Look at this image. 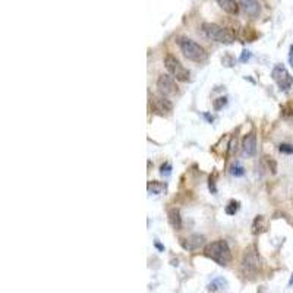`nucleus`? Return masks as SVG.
I'll return each mask as SVG.
<instances>
[{
  "label": "nucleus",
  "instance_id": "obj_7",
  "mask_svg": "<svg viewBox=\"0 0 293 293\" xmlns=\"http://www.w3.org/2000/svg\"><path fill=\"white\" fill-rule=\"evenodd\" d=\"M157 88L158 91L161 93V95L164 97H169L173 94L178 93V85H176V79L171 77V75H160L157 79Z\"/></svg>",
  "mask_w": 293,
  "mask_h": 293
},
{
  "label": "nucleus",
  "instance_id": "obj_16",
  "mask_svg": "<svg viewBox=\"0 0 293 293\" xmlns=\"http://www.w3.org/2000/svg\"><path fill=\"white\" fill-rule=\"evenodd\" d=\"M163 189H166V186L163 184H157V182H150L148 184V191L153 192V194H160Z\"/></svg>",
  "mask_w": 293,
  "mask_h": 293
},
{
  "label": "nucleus",
  "instance_id": "obj_13",
  "mask_svg": "<svg viewBox=\"0 0 293 293\" xmlns=\"http://www.w3.org/2000/svg\"><path fill=\"white\" fill-rule=\"evenodd\" d=\"M217 3L224 12H227L230 15H236L239 12V6L235 0H217Z\"/></svg>",
  "mask_w": 293,
  "mask_h": 293
},
{
  "label": "nucleus",
  "instance_id": "obj_12",
  "mask_svg": "<svg viewBox=\"0 0 293 293\" xmlns=\"http://www.w3.org/2000/svg\"><path fill=\"white\" fill-rule=\"evenodd\" d=\"M169 223L170 226L173 227V229H176V230H181L182 229V217H181V211L178 210V208H171L169 210Z\"/></svg>",
  "mask_w": 293,
  "mask_h": 293
},
{
  "label": "nucleus",
  "instance_id": "obj_11",
  "mask_svg": "<svg viewBox=\"0 0 293 293\" xmlns=\"http://www.w3.org/2000/svg\"><path fill=\"white\" fill-rule=\"evenodd\" d=\"M241 6L244 8V11L247 12L249 16H258L260 15V3L258 0H239Z\"/></svg>",
  "mask_w": 293,
  "mask_h": 293
},
{
  "label": "nucleus",
  "instance_id": "obj_3",
  "mask_svg": "<svg viewBox=\"0 0 293 293\" xmlns=\"http://www.w3.org/2000/svg\"><path fill=\"white\" fill-rule=\"evenodd\" d=\"M178 43H179V47H181V50H182V53H184V56H185L186 59H189V61L197 63L204 62L207 59L205 48L200 46L198 43H195L194 40L182 37V38H179Z\"/></svg>",
  "mask_w": 293,
  "mask_h": 293
},
{
  "label": "nucleus",
  "instance_id": "obj_9",
  "mask_svg": "<svg viewBox=\"0 0 293 293\" xmlns=\"http://www.w3.org/2000/svg\"><path fill=\"white\" fill-rule=\"evenodd\" d=\"M242 150L249 157L255 155V153H257V135H255V132H249L248 135L244 137V139H242Z\"/></svg>",
  "mask_w": 293,
  "mask_h": 293
},
{
  "label": "nucleus",
  "instance_id": "obj_19",
  "mask_svg": "<svg viewBox=\"0 0 293 293\" xmlns=\"http://www.w3.org/2000/svg\"><path fill=\"white\" fill-rule=\"evenodd\" d=\"M226 103H227V98L226 97H220V98H217L216 101H214V108L220 110L223 106H226Z\"/></svg>",
  "mask_w": 293,
  "mask_h": 293
},
{
  "label": "nucleus",
  "instance_id": "obj_6",
  "mask_svg": "<svg viewBox=\"0 0 293 293\" xmlns=\"http://www.w3.org/2000/svg\"><path fill=\"white\" fill-rule=\"evenodd\" d=\"M258 268H260V255H258L257 249L254 247L248 248L244 254V258H242V270L245 273L254 274L258 271Z\"/></svg>",
  "mask_w": 293,
  "mask_h": 293
},
{
  "label": "nucleus",
  "instance_id": "obj_8",
  "mask_svg": "<svg viewBox=\"0 0 293 293\" xmlns=\"http://www.w3.org/2000/svg\"><path fill=\"white\" fill-rule=\"evenodd\" d=\"M151 106H153V110H154L155 113H158V114H169L170 111L173 110V104L170 103V100H167L164 95L153 97Z\"/></svg>",
  "mask_w": 293,
  "mask_h": 293
},
{
  "label": "nucleus",
  "instance_id": "obj_10",
  "mask_svg": "<svg viewBox=\"0 0 293 293\" xmlns=\"http://www.w3.org/2000/svg\"><path fill=\"white\" fill-rule=\"evenodd\" d=\"M204 242H205V238H204V236H201V235H192V236H189L188 239H184V241H182V245H184V248L188 249V251H195V249H198L200 247H202Z\"/></svg>",
  "mask_w": 293,
  "mask_h": 293
},
{
  "label": "nucleus",
  "instance_id": "obj_2",
  "mask_svg": "<svg viewBox=\"0 0 293 293\" xmlns=\"http://www.w3.org/2000/svg\"><path fill=\"white\" fill-rule=\"evenodd\" d=\"M202 32L210 38V40H214L217 43H223V44H230L235 41V32L230 31L229 28H223L217 24H210V22H205L202 24Z\"/></svg>",
  "mask_w": 293,
  "mask_h": 293
},
{
  "label": "nucleus",
  "instance_id": "obj_23",
  "mask_svg": "<svg viewBox=\"0 0 293 293\" xmlns=\"http://www.w3.org/2000/svg\"><path fill=\"white\" fill-rule=\"evenodd\" d=\"M155 247L158 248V249H160V251H163V249H164V248L161 247V245H160V244H155Z\"/></svg>",
  "mask_w": 293,
  "mask_h": 293
},
{
  "label": "nucleus",
  "instance_id": "obj_1",
  "mask_svg": "<svg viewBox=\"0 0 293 293\" xmlns=\"http://www.w3.org/2000/svg\"><path fill=\"white\" fill-rule=\"evenodd\" d=\"M204 254H205V257H208L210 260H213L221 267H226L231 261L230 248L227 245V242L223 239H218L216 242L208 244L204 249Z\"/></svg>",
  "mask_w": 293,
  "mask_h": 293
},
{
  "label": "nucleus",
  "instance_id": "obj_17",
  "mask_svg": "<svg viewBox=\"0 0 293 293\" xmlns=\"http://www.w3.org/2000/svg\"><path fill=\"white\" fill-rule=\"evenodd\" d=\"M230 173L233 176H244V173H245V169L241 166V164H233L230 167Z\"/></svg>",
  "mask_w": 293,
  "mask_h": 293
},
{
  "label": "nucleus",
  "instance_id": "obj_24",
  "mask_svg": "<svg viewBox=\"0 0 293 293\" xmlns=\"http://www.w3.org/2000/svg\"><path fill=\"white\" fill-rule=\"evenodd\" d=\"M289 286H293V274L292 277H290V280H289Z\"/></svg>",
  "mask_w": 293,
  "mask_h": 293
},
{
  "label": "nucleus",
  "instance_id": "obj_5",
  "mask_svg": "<svg viewBox=\"0 0 293 293\" xmlns=\"http://www.w3.org/2000/svg\"><path fill=\"white\" fill-rule=\"evenodd\" d=\"M271 77L276 81V84L278 85V88L281 91H289L293 87V78L290 77V74L287 72V69L283 66V65H276L273 72H271Z\"/></svg>",
  "mask_w": 293,
  "mask_h": 293
},
{
  "label": "nucleus",
  "instance_id": "obj_21",
  "mask_svg": "<svg viewBox=\"0 0 293 293\" xmlns=\"http://www.w3.org/2000/svg\"><path fill=\"white\" fill-rule=\"evenodd\" d=\"M249 57H251V53H249L248 50H244V51H242V56H241V59H239V61H241L242 63H245L249 61Z\"/></svg>",
  "mask_w": 293,
  "mask_h": 293
},
{
  "label": "nucleus",
  "instance_id": "obj_22",
  "mask_svg": "<svg viewBox=\"0 0 293 293\" xmlns=\"http://www.w3.org/2000/svg\"><path fill=\"white\" fill-rule=\"evenodd\" d=\"M289 62L293 68V46H290V51H289Z\"/></svg>",
  "mask_w": 293,
  "mask_h": 293
},
{
  "label": "nucleus",
  "instance_id": "obj_20",
  "mask_svg": "<svg viewBox=\"0 0 293 293\" xmlns=\"http://www.w3.org/2000/svg\"><path fill=\"white\" fill-rule=\"evenodd\" d=\"M160 173H161V176H169L170 173H171V166H170L169 163H166V164H163L161 167H160Z\"/></svg>",
  "mask_w": 293,
  "mask_h": 293
},
{
  "label": "nucleus",
  "instance_id": "obj_14",
  "mask_svg": "<svg viewBox=\"0 0 293 293\" xmlns=\"http://www.w3.org/2000/svg\"><path fill=\"white\" fill-rule=\"evenodd\" d=\"M229 287V283L227 280L223 277H217L214 278L210 284H208V289L210 290H226Z\"/></svg>",
  "mask_w": 293,
  "mask_h": 293
},
{
  "label": "nucleus",
  "instance_id": "obj_18",
  "mask_svg": "<svg viewBox=\"0 0 293 293\" xmlns=\"http://www.w3.org/2000/svg\"><path fill=\"white\" fill-rule=\"evenodd\" d=\"M278 151L283 154H293V145L290 144H280L278 145Z\"/></svg>",
  "mask_w": 293,
  "mask_h": 293
},
{
  "label": "nucleus",
  "instance_id": "obj_4",
  "mask_svg": "<svg viewBox=\"0 0 293 293\" xmlns=\"http://www.w3.org/2000/svg\"><path fill=\"white\" fill-rule=\"evenodd\" d=\"M164 66H166V69L169 71V74L174 78V79L184 81V82L189 81V71H188L185 66L179 62L174 56L167 54V56L164 57Z\"/></svg>",
  "mask_w": 293,
  "mask_h": 293
},
{
  "label": "nucleus",
  "instance_id": "obj_15",
  "mask_svg": "<svg viewBox=\"0 0 293 293\" xmlns=\"http://www.w3.org/2000/svg\"><path fill=\"white\" fill-rule=\"evenodd\" d=\"M239 210V201H230L226 207V214L229 216H235Z\"/></svg>",
  "mask_w": 293,
  "mask_h": 293
}]
</instances>
